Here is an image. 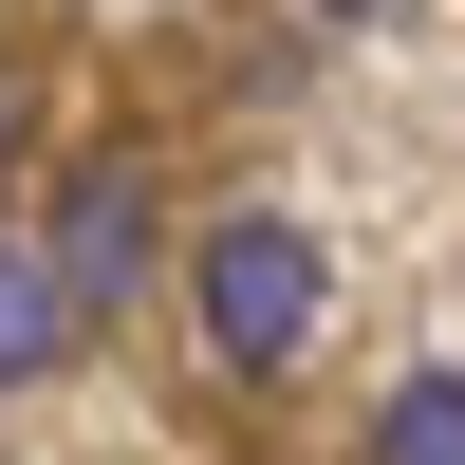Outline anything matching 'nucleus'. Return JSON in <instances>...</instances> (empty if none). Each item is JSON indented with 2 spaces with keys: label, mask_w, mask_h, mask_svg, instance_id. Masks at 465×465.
<instances>
[{
  "label": "nucleus",
  "mask_w": 465,
  "mask_h": 465,
  "mask_svg": "<svg viewBox=\"0 0 465 465\" xmlns=\"http://www.w3.org/2000/svg\"><path fill=\"white\" fill-rule=\"evenodd\" d=\"M317 242H298L280 205H242V223H205V261H186V317H205V354L223 372H280V354H317Z\"/></svg>",
  "instance_id": "1"
},
{
  "label": "nucleus",
  "mask_w": 465,
  "mask_h": 465,
  "mask_svg": "<svg viewBox=\"0 0 465 465\" xmlns=\"http://www.w3.org/2000/svg\"><path fill=\"white\" fill-rule=\"evenodd\" d=\"M37 261L74 280V317H131V280L168 261V242H149V168H94V186L56 205V242H37Z\"/></svg>",
  "instance_id": "2"
},
{
  "label": "nucleus",
  "mask_w": 465,
  "mask_h": 465,
  "mask_svg": "<svg viewBox=\"0 0 465 465\" xmlns=\"http://www.w3.org/2000/svg\"><path fill=\"white\" fill-rule=\"evenodd\" d=\"M74 335H94V317H74V280H56L37 242H0V391H37Z\"/></svg>",
  "instance_id": "3"
},
{
  "label": "nucleus",
  "mask_w": 465,
  "mask_h": 465,
  "mask_svg": "<svg viewBox=\"0 0 465 465\" xmlns=\"http://www.w3.org/2000/svg\"><path fill=\"white\" fill-rule=\"evenodd\" d=\"M372 465H465V372H410L372 410Z\"/></svg>",
  "instance_id": "4"
},
{
  "label": "nucleus",
  "mask_w": 465,
  "mask_h": 465,
  "mask_svg": "<svg viewBox=\"0 0 465 465\" xmlns=\"http://www.w3.org/2000/svg\"><path fill=\"white\" fill-rule=\"evenodd\" d=\"M19 131H37V94H19V74H0V149H19Z\"/></svg>",
  "instance_id": "5"
},
{
  "label": "nucleus",
  "mask_w": 465,
  "mask_h": 465,
  "mask_svg": "<svg viewBox=\"0 0 465 465\" xmlns=\"http://www.w3.org/2000/svg\"><path fill=\"white\" fill-rule=\"evenodd\" d=\"M317 19H391V0H317Z\"/></svg>",
  "instance_id": "6"
}]
</instances>
